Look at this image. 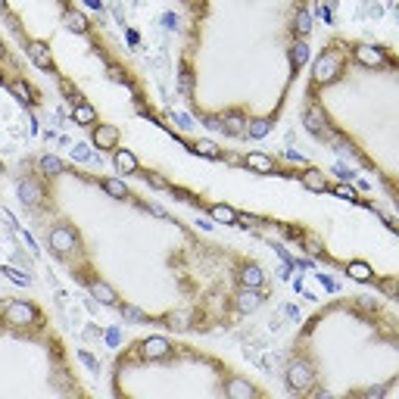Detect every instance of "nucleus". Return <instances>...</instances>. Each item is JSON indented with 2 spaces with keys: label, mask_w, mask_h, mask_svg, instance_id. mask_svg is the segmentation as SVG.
Here are the masks:
<instances>
[{
  "label": "nucleus",
  "mask_w": 399,
  "mask_h": 399,
  "mask_svg": "<svg viewBox=\"0 0 399 399\" xmlns=\"http://www.w3.org/2000/svg\"><path fill=\"white\" fill-rule=\"evenodd\" d=\"M340 47H343L340 41L328 44V50H324V53L315 60V66H312V87H309L312 97H315V91H321V87H328V85H334V81H340L343 75H346L349 44H346V50H340Z\"/></svg>",
  "instance_id": "1"
},
{
  "label": "nucleus",
  "mask_w": 399,
  "mask_h": 399,
  "mask_svg": "<svg viewBox=\"0 0 399 399\" xmlns=\"http://www.w3.org/2000/svg\"><path fill=\"white\" fill-rule=\"evenodd\" d=\"M47 243H50V249H53L56 259H69L72 253L81 249V234L69 222H56L53 228L47 231Z\"/></svg>",
  "instance_id": "2"
},
{
  "label": "nucleus",
  "mask_w": 399,
  "mask_h": 399,
  "mask_svg": "<svg viewBox=\"0 0 399 399\" xmlns=\"http://www.w3.org/2000/svg\"><path fill=\"white\" fill-rule=\"evenodd\" d=\"M349 53H353V60L359 62V66H365V69H393L396 66V60L390 56V50L374 47V44H353Z\"/></svg>",
  "instance_id": "3"
},
{
  "label": "nucleus",
  "mask_w": 399,
  "mask_h": 399,
  "mask_svg": "<svg viewBox=\"0 0 399 399\" xmlns=\"http://www.w3.org/2000/svg\"><path fill=\"white\" fill-rule=\"evenodd\" d=\"M234 166L249 168L253 175H284V178H296L299 175V172H290V168H281L278 162H274V156H268V153H247V156H240V159H234Z\"/></svg>",
  "instance_id": "4"
},
{
  "label": "nucleus",
  "mask_w": 399,
  "mask_h": 399,
  "mask_svg": "<svg viewBox=\"0 0 399 399\" xmlns=\"http://www.w3.org/2000/svg\"><path fill=\"white\" fill-rule=\"evenodd\" d=\"M6 324H41V309L25 299H6L3 303Z\"/></svg>",
  "instance_id": "5"
},
{
  "label": "nucleus",
  "mask_w": 399,
  "mask_h": 399,
  "mask_svg": "<svg viewBox=\"0 0 399 399\" xmlns=\"http://www.w3.org/2000/svg\"><path fill=\"white\" fill-rule=\"evenodd\" d=\"M315 378H318L315 368L303 359L290 362V368H287V387H290L293 393H309L312 387H315Z\"/></svg>",
  "instance_id": "6"
},
{
  "label": "nucleus",
  "mask_w": 399,
  "mask_h": 399,
  "mask_svg": "<svg viewBox=\"0 0 399 399\" xmlns=\"http://www.w3.org/2000/svg\"><path fill=\"white\" fill-rule=\"evenodd\" d=\"M118 141H122V131H118V125H106V122L94 125L91 143H94L97 150H103V153H112V150L118 147Z\"/></svg>",
  "instance_id": "7"
},
{
  "label": "nucleus",
  "mask_w": 399,
  "mask_h": 399,
  "mask_svg": "<svg viewBox=\"0 0 399 399\" xmlns=\"http://www.w3.org/2000/svg\"><path fill=\"white\" fill-rule=\"evenodd\" d=\"M25 47H28V56L35 60V66L53 69V53H50V44H47V41H35V37H25Z\"/></svg>",
  "instance_id": "8"
},
{
  "label": "nucleus",
  "mask_w": 399,
  "mask_h": 399,
  "mask_svg": "<svg viewBox=\"0 0 399 399\" xmlns=\"http://www.w3.org/2000/svg\"><path fill=\"white\" fill-rule=\"evenodd\" d=\"M112 166H116V172L118 175H134L137 178V172H141V162H137V156L131 153V150H112Z\"/></svg>",
  "instance_id": "9"
},
{
  "label": "nucleus",
  "mask_w": 399,
  "mask_h": 399,
  "mask_svg": "<svg viewBox=\"0 0 399 399\" xmlns=\"http://www.w3.org/2000/svg\"><path fill=\"white\" fill-rule=\"evenodd\" d=\"M178 141L187 143V147H190V153L206 156V159H228V156L222 153V147H218V143H212V141H190V137H184V134H178Z\"/></svg>",
  "instance_id": "10"
},
{
  "label": "nucleus",
  "mask_w": 399,
  "mask_h": 399,
  "mask_svg": "<svg viewBox=\"0 0 399 399\" xmlns=\"http://www.w3.org/2000/svg\"><path fill=\"white\" fill-rule=\"evenodd\" d=\"M234 305H237V312H240V315H249V312H256L262 305V293L253 290V287H240V290H237V296H234Z\"/></svg>",
  "instance_id": "11"
},
{
  "label": "nucleus",
  "mask_w": 399,
  "mask_h": 399,
  "mask_svg": "<svg viewBox=\"0 0 399 399\" xmlns=\"http://www.w3.org/2000/svg\"><path fill=\"white\" fill-rule=\"evenodd\" d=\"M296 178L303 181V187H305V190H312V193H324V190H328V184H330L328 175H324L321 168H305V172H299Z\"/></svg>",
  "instance_id": "12"
},
{
  "label": "nucleus",
  "mask_w": 399,
  "mask_h": 399,
  "mask_svg": "<svg viewBox=\"0 0 399 399\" xmlns=\"http://www.w3.org/2000/svg\"><path fill=\"white\" fill-rule=\"evenodd\" d=\"M94 181H97L100 190H106L112 200H137L134 193L125 187V181H118V178H94Z\"/></svg>",
  "instance_id": "13"
},
{
  "label": "nucleus",
  "mask_w": 399,
  "mask_h": 399,
  "mask_svg": "<svg viewBox=\"0 0 399 399\" xmlns=\"http://www.w3.org/2000/svg\"><path fill=\"white\" fill-rule=\"evenodd\" d=\"M72 118H75V125H85V128H94L97 125V109H94L87 100H81V103H75L72 106Z\"/></svg>",
  "instance_id": "14"
},
{
  "label": "nucleus",
  "mask_w": 399,
  "mask_h": 399,
  "mask_svg": "<svg viewBox=\"0 0 399 399\" xmlns=\"http://www.w3.org/2000/svg\"><path fill=\"white\" fill-rule=\"evenodd\" d=\"M237 281H240V287H253V290H259L262 281H265V272H262L256 262H249V265L240 268V278H237Z\"/></svg>",
  "instance_id": "15"
},
{
  "label": "nucleus",
  "mask_w": 399,
  "mask_h": 399,
  "mask_svg": "<svg viewBox=\"0 0 399 399\" xmlns=\"http://www.w3.org/2000/svg\"><path fill=\"white\" fill-rule=\"evenodd\" d=\"M87 287H91V293L100 299V303H106V305H118V293L112 290L109 284H103V281H87Z\"/></svg>",
  "instance_id": "16"
},
{
  "label": "nucleus",
  "mask_w": 399,
  "mask_h": 399,
  "mask_svg": "<svg viewBox=\"0 0 399 399\" xmlns=\"http://www.w3.org/2000/svg\"><path fill=\"white\" fill-rule=\"evenodd\" d=\"M6 87H10V91L16 94L22 103H37V100H41V94H37L35 87L25 85V81H19V78H16V81H6Z\"/></svg>",
  "instance_id": "17"
},
{
  "label": "nucleus",
  "mask_w": 399,
  "mask_h": 399,
  "mask_svg": "<svg viewBox=\"0 0 399 399\" xmlns=\"http://www.w3.org/2000/svg\"><path fill=\"white\" fill-rule=\"evenodd\" d=\"M37 168H41V175H66L69 166L60 159V156H41L37 159Z\"/></svg>",
  "instance_id": "18"
},
{
  "label": "nucleus",
  "mask_w": 399,
  "mask_h": 399,
  "mask_svg": "<svg viewBox=\"0 0 399 399\" xmlns=\"http://www.w3.org/2000/svg\"><path fill=\"white\" fill-rule=\"evenodd\" d=\"M66 25H69V31H75V35H87V31H91L87 19L81 16V12H75V10H66Z\"/></svg>",
  "instance_id": "19"
},
{
  "label": "nucleus",
  "mask_w": 399,
  "mask_h": 399,
  "mask_svg": "<svg viewBox=\"0 0 399 399\" xmlns=\"http://www.w3.org/2000/svg\"><path fill=\"white\" fill-rule=\"evenodd\" d=\"M305 50H309V47H305V37H296V41H293V47H290V62H293V69H299V66L305 62V56H309Z\"/></svg>",
  "instance_id": "20"
},
{
  "label": "nucleus",
  "mask_w": 399,
  "mask_h": 399,
  "mask_svg": "<svg viewBox=\"0 0 399 399\" xmlns=\"http://www.w3.org/2000/svg\"><path fill=\"white\" fill-rule=\"evenodd\" d=\"M19 193H22V203H28V206H37V200H41V190H37L31 181H22V184H19Z\"/></svg>",
  "instance_id": "21"
},
{
  "label": "nucleus",
  "mask_w": 399,
  "mask_h": 399,
  "mask_svg": "<svg viewBox=\"0 0 399 399\" xmlns=\"http://www.w3.org/2000/svg\"><path fill=\"white\" fill-rule=\"evenodd\" d=\"M328 190H330V193H337L340 200H349V203H362L359 193H355L353 187H346V184H328Z\"/></svg>",
  "instance_id": "22"
},
{
  "label": "nucleus",
  "mask_w": 399,
  "mask_h": 399,
  "mask_svg": "<svg viewBox=\"0 0 399 399\" xmlns=\"http://www.w3.org/2000/svg\"><path fill=\"white\" fill-rule=\"evenodd\" d=\"M268 128H272V118H256L253 125H247V134H253V137H265V134H268Z\"/></svg>",
  "instance_id": "23"
},
{
  "label": "nucleus",
  "mask_w": 399,
  "mask_h": 399,
  "mask_svg": "<svg viewBox=\"0 0 399 399\" xmlns=\"http://www.w3.org/2000/svg\"><path fill=\"white\" fill-rule=\"evenodd\" d=\"M72 156H78V159H87V147H85V143H78V147L72 150Z\"/></svg>",
  "instance_id": "24"
},
{
  "label": "nucleus",
  "mask_w": 399,
  "mask_h": 399,
  "mask_svg": "<svg viewBox=\"0 0 399 399\" xmlns=\"http://www.w3.org/2000/svg\"><path fill=\"white\" fill-rule=\"evenodd\" d=\"M187 3H190L193 10H203V6H206V0H187Z\"/></svg>",
  "instance_id": "25"
},
{
  "label": "nucleus",
  "mask_w": 399,
  "mask_h": 399,
  "mask_svg": "<svg viewBox=\"0 0 399 399\" xmlns=\"http://www.w3.org/2000/svg\"><path fill=\"white\" fill-rule=\"evenodd\" d=\"M0 60H6V47H3V41H0Z\"/></svg>",
  "instance_id": "26"
}]
</instances>
